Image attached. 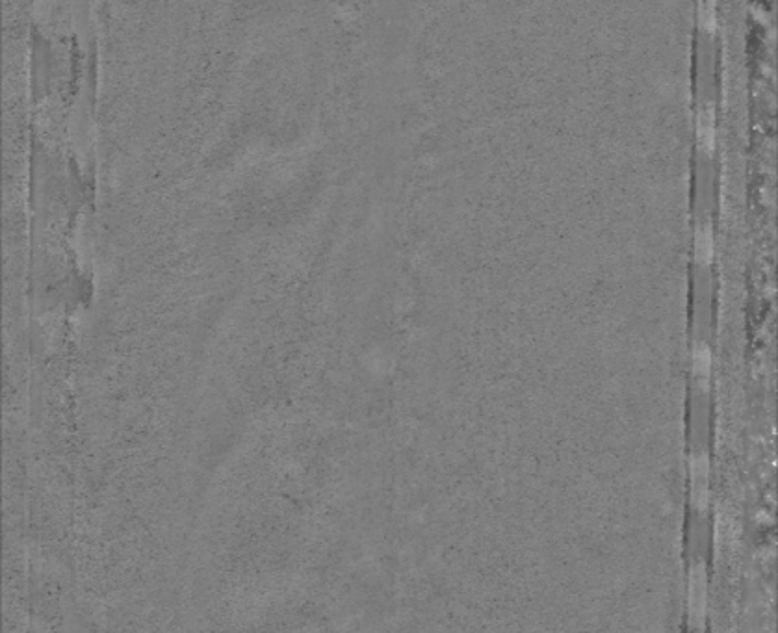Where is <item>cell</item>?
<instances>
[{
  "label": "cell",
  "instance_id": "8992f818",
  "mask_svg": "<svg viewBox=\"0 0 778 633\" xmlns=\"http://www.w3.org/2000/svg\"><path fill=\"white\" fill-rule=\"evenodd\" d=\"M698 27L706 34L717 32V0H697Z\"/></svg>",
  "mask_w": 778,
  "mask_h": 633
},
{
  "label": "cell",
  "instance_id": "7a4b0ae2",
  "mask_svg": "<svg viewBox=\"0 0 778 633\" xmlns=\"http://www.w3.org/2000/svg\"><path fill=\"white\" fill-rule=\"evenodd\" d=\"M691 476V502L697 511L704 513L710 498V459L706 453H693L689 460Z\"/></svg>",
  "mask_w": 778,
  "mask_h": 633
},
{
  "label": "cell",
  "instance_id": "5b68a950",
  "mask_svg": "<svg viewBox=\"0 0 778 633\" xmlns=\"http://www.w3.org/2000/svg\"><path fill=\"white\" fill-rule=\"evenodd\" d=\"M715 251V238H714V227L710 222H704L697 225L695 231V258L700 266H710L714 260Z\"/></svg>",
  "mask_w": 778,
  "mask_h": 633
},
{
  "label": "cell",
  "instance_id": "277c9868",
  "mask_svg": "<svg viewBox=\"0 0 778 633\" xmlns=\"http://www.w3.org/2000/svg\"><path fill=\"white\" fill-rule=\"evenodd\" d=\"M693 372L698 381V386L704 392H708L710 376H712V350L706 342H702V340H697L693 350Z\"/></svg>",
  "mask_w": 778,
  "mask_h": 633
},
{
  "label": "cell",
  "instance_id": "6da1fadb",
  "mask_svg": "<svg viewBox=\"0 0 778 633\" xmlns=\"http://www.w3.org/2000/svg\"><path fill=\"white\" fill-rule=\"evenodd\" d=\"M706 602H708V579L704 563H695L689 570V620L691 628L700 629L706 619Z\"/></svg>",
  "mask_w": 778,
  "mask_h": 633
},
{
  "label": "cell",
  "instance_id": "3957f363",
  "mask_svg": "<svg viewBox=\"0 0 778 633\" xmlns=\"http://www.w3.org/2000/svg\"><path fill=\"white\" fill-rule=\"evenodd\" d=\"M695 136L698 149L712 158L717 148V112L714 103H706L698 108L695 119Z\"/></svg>",
  "mask_w": 778,
  "mask_h": 633
}]
</instances>
